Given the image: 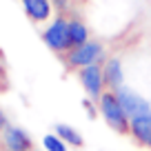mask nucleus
<instances>
[{
    "label": "nucleus",
    "instance_id": "nucleus-1",
    "mask_svg": "<svg viewBox=\"0 0 151 151\" xmlns=\"http://www.w3.org/2000/svg\"><path fill=\"white\" fill-rule=\"evenodd\" d=\"M98 111H100V118H102L116 133H129V122H131V118H129L127 111L122 109L116 91L107 89L102 96H100Z\"/></svg>",
    "mask_w": 151,
    "mask_h": 151
},
{
    "label": "nucleus",
    "instance_id": "nucleus-2",
    "mask_svg": "<svg viewBox=\"0 0 151 151\" xmlns=\"http://www.w3.org/2000/svg\"><path fill=\"white\" fill-rule=\"evenodd\" d=\"M42 42L58 56H67L71 51L69 40V18L67 16H56L51 22H47L42 31Z\"/></svg>",
    "mask_w": 151,
    "mask_h": 151
},
{
    "label": "nucleus",
    "instance_id": "nucleus-3",
    "mask_svg": "<svg viewBox=\"0 0 151 151\" xmlns=\"http://www.w3.org/2000/svg\"><path fill=\"white\" fill-rule=\"evenodd\" d=\"M65 58V65L69 69H85L89 65H102L104 62V47L98 40H89V42L73 47Z\"/></svg>",
    "mask_w": 151,
    "mask_h": 151
},
{
    "label": "nucleus",
    "instance_id": "nucleus-4",
    "mask_svg": "<svg viewBox=\"0 0 151 151\" xmlns=\"http://www.w3.org/2000/svg\"><path fill=\"white\" fill-rule=\"evenodd\" d=\"M78 80H80L82 89H85L87 98L98 102L100 96L107 91V82H104L102 65H89L85 69H78Z\"/></svg>",
    "mask_w": 151,
    "mask_h": 151
},
{
    "label": "nucleus",
    "instance_id": "nucleus-5",
    "mask_svg": "<svg viewBox=\"0 0 151 151\" xmlns=\"http://www.w3.org/2000/svg\"><path fill=\"white\" fill-rule=\"evenodd\" d=\"M116 93H118V100H120V104H122V109L127 111L129 118H138V116L151 113V102L145 96H140L138 91L129 89V87H120Z\"/></svg>",
    "mask_w": 151,
    "mask_h": 151
},
{
    "label": "nucleus",
    "instance_id": "nucleus-6",
    "mask_svg": "<svg viewBox=\"0 0 151 151\" xmlns=\"http://www.w3.org/2000/svg\"><path fill=\"white\" fill-rule=\"evenodd\" d=\"M0 145L5 151H31L33 142L24 129L16 127V124H7L0 133Z\"/></svg>",
    "mask_w": 151,
    "mask_h": 151
},
{
    "label": "nucleus",
    "instance_id": "nucleus-7",
    "mask_svg": "<svg viewBox=\"0 0 151 151\" xmlns=\"http://www.w3.org/2000/svg\"><path fill=\"white\" fill-rule=\"evenodd\" d=\"M20 2H22V9L31 22H36V24L51 22V14H53L51 0H20Z\"/></svg>",
    "mask_w": 151,
    "mask_h": 151
},
{
    "label": "nucleus",
    "instance_id": "nucleus-8",
    "mask_svg": "<svg viewBox=\"0 0 151 151\" xmlns=\"http://www.w3.org/2000/svg\"><path fill=\"white\" fill-rule=\"evenodd\" d=\"M102 73H104L107 89L118 91L120 87H124V69H122V60L118 56H109L102 62Z\"/></svg>",
    "mask_w": 151,
    "mask_h": 151
},
{
    "label": "nucleus",
    "instance_id": "nucleus-9",
    "mask_svg": "<svg viewBox=\"0 0 151 151\" xmlns=\"http://www.w3.org/2000/svg\"><path fill=\"white\" fill-rule=\"evenodd\" d=\"M129 136L145 149H151V113L131 118L129 122Z\"/></svg>",
    "mask_w": 151,
    "mask_h": 151
},
{
    "label": "nucleus",
    "instance_id": "nucleus-10",
    "mask_svg": "<svg viewBox=\"0 0 151 151\" xmlns=\"http://www.w3.org/2000/svg\"><path fill=\"white\" fill-rule=\"evenodd\" d=\"M69 40H71V49L80 47V45L89 42V27L82 22L80 18H69Z\"/></svg>",
    "mask_w": 151,
    "mask_h": 151
},
{
    "label": "nucleus",
    "instance_id": "nucleus-11",
    "mask_svg": "<svg viewBox=\"0 0 151 151\" xmlns=\"http://www.w3.org/2000/svg\"><path fill=\"white\" fill-rule=\"evenodd\" d=\"M53 129H56V133H58V136H60L69 147H82V145H85V138L80 136V131H78L76 127H71V124L58 122Z\"/></svg>",
    "mask_w": 151,
    "mask_h": 151
},
{
    "label": "nucleus",
    "instance_id": "nucleus-12",
    "mask_svg": "<svg viewBox=\"0 0 151 151\" xmlns=\"http://www.w3.org/2000/svg\"><path fill=\"white\" fill-rule=\"evenodd\" d=\"M42 147H45V151H69V145L58 133H47L42 138Z\"/></svg>",
    "mask_w": 151,
    "mask_h": 151
},
{
    "label": "nucleus",
    "instance_id": "nucleus-13",
    "mask_svg": "<svg viewBox=\"0 0 151 151\" xmlns=\"http://www.w3.org/2000/svg\"><path fill=\"white\" fill-rule=\"evenodd\" d=\"M82 107H85L87 116H89L91 120H96V118L100 116V111H98V102H93L91 98H85V100H82Z\"/></svg>",
    "mask_w": 151,
    "mask_h": 151
},
{
    "label": "nucleus",
    "instance_id": "nucleus-14",
    "mask_svg": "<svg viewBox=\"0 0 151 151\" xmlns=\"http://www.w3.org/2000/svg\"><path fill=\"white\" fill-rule=\"evenodd\" d=\"M53 2V11H56V16H65L67 11L71 9V0H51Z\"/></svg>",
    "mask_w": 151,
    "mask_h": 151
},
{
    "label": "nucleus",
    "instance_id": "nucleus-15",
    "mask_svg": "<svg viewBox=\"0 0 151 151\" xmlns=\"http://www.w3.org/2000/svg\"><path fill=\"white\" fill-rule=\"evenodd\" d=\"M5 78H7V73H5V65L0 62V85H5Z\"/></svg>",
    "mask_w": 151,
    "mask_h": 151
},
{
    "label": "nucleus",
    "instance_id": "nucleus-16",
    "mask_svg": "<svg viewBox=\"0 0 151 151\" xmlns=\"http://www.w3.org/2000/svg\"><path fill=\"white\" fill-rule=\"evenodd\" d=\"M7 127V118H5V113L0 111V133H2V129Z\"/></svg>",
    "mask_w": 151,
    "mask_h": 151
},
{
    "label": "nucleus",
    "instance_id": "nucleus-17",
    "mask_svg": "<svg viewBox=\"0 0 151 151\" xmlns=\"http://www.w3.org/2000/svg\"><path fill=\"white\" fill-rule=\"evenodd\" d=\"M31 151H38V149H31Z\"/></svg>",
    "mask_w": 151,
    "mask_h": 151
}]
</instances>
